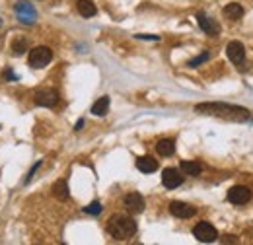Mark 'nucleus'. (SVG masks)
Returning <instances> with one entry per match:
<instances>
[{"instance_id": "obj_15", "label": "nucleus", "mask_w": 253, "mask_h": 245, "mask_svg": "<svg viewBox=\"0 0 253 245\" xmlns=\"http://www.w3.org/2000/svg\"><path fill=\"white\" fill-rule=\"evenodd\" d=\"M222 12H224V16L230 18V20H240V18L244 16V8H242V4H238V2L226 4Z\"/></svg>"}, {"instance_id": "obj_12", "label": "nucleus", "mask_w": 253, "mask_h": 245, "mask_svg": "<svg viewBox=\"0 0 253 245\" xmlns=\"http://www.w3.org/2000/svg\"><path fill=\"white\" fill-rule=\"evenodd\" d=\"M169 212L173 216H177V218H193L195 216V206H191L187 203H179V201H175V203H171L169 204Z\"/></svg>"}, {"instance_id": "obj_24", "label": "nucleus", "mask_w": 253, "mask_h": 245, "mask_svg": "<svg viewBox=\"0 0 253 245\" xmlns=\"http://www.w3.org/2000/svg\"><path fill=\"white\" fill-rule=\"evenodd\" d=\"M138 37H140V39H154V41H158L160 39L158 35H138Z\"/></svg>"}, {"instance_id": "obj_17", "label": "nucleus", "mask_w": 253, "mask_h": 245, "mask_svg": "<svg viewBox=\"0 0 253 245\" xmlns=\"http://www.w3.org/2000/svg\"><path fill=\"white\" fill-rule=\"evenodd\" d=\"M78 12H80V16H84V18H92L95 16V4L92 0H78Z\"/></svg>"}, {"instance_id": "obj_6", "label": "nucleus", "mask_w": 253, "mask_h": 245, "mask_svg": "<svg viewBox=\"0 0 253 245\" xmlns=\"http://www.w3.org/2000/svg\"><path fill=\"white\" fill-rule=\"evenodd\" d=\"M16 16H18V20L22 24H28L30 26V24L35 22V8H33L28 0H20L16 4Z\"/></svg>"}, {"instance_id": "obj_16", "label": "nucleus", "mask_w": 253, "mask_h": 245, "mask_svg": "<svg viewBox=\"0 0 253 245\" xmlns=\"http://www.w3.org/2000/svg\"><path fill=\"white\" fill-rule=\"evenodd\" d=\"M109 103H111V99H109L107 95L99 97L94 105H92V113H94V115H97V117H103V115L107 113V109H109Z\"/></svg>"}, {"instance_id": "obj_26", "label": "nucleus", "mask_w": 253, "mask_h": 245, "mask_svg": "<svg viewBox=\"0 0 253 245\" xmlns=\"http://www.w3.org/2000/svg\"><path fill=\"white\" fill-rule=\"evenodd\" d=\"M0 24H2V22H0Z\"/></svg>"}, {"instance_id": "obj_10", "label": "nucleus", "mask_w": 253, "mask_h": 245, "mask_svg": "<svg viewBox=\"0 0 253 245\" xmlns=\"http://www.w3.org/2000/svg\"><path fill=\"white\" fill-rule=\"evenodd\" d=\"M59 101V93L55 90H39L35 93V103L41 107H55Z\"/></svg>"}, {"instance_id": "obj_5", "label": "nucleus", "mask_w": 253, "mask_h": 245, "mask_svg": "<svg viewBox=\"0 0 253 245\" xmlns=\"http://www.w3.org/2000/svg\"><path fill=\"white\" fill-rule=\"evenodd\" d=\"M250 199H252V189H248L244 185H236V187H232L228 191V201L232 204H238L240 206V204L250 203Z\"/></svg>"}, {"instance_id": "obj_9", "label": "nucleus", "mask_w": 253, "mask_h": 245, "mask_svg": "<svg viewBox=\"0 0 253 245\" xmlns=\"http://www.w3.org/2000/svg\"><path fill=\"white\" fill-rule=\"evenodd\" d=\"M125 206L128 212H132V214H140V212L144 210L146 203H144L142 195H138V193H128V195L125 197Z\"/></svg>"}, {"instance_id": "obj_8", "label": "nucleus", "mask_w": 253, "mask_h": 245, "mask_svg": "<svg viewBox=\"0 0 253 245\" xmlns=\"http://www.w3.org/2000/svg\"><path fill=\"white\" fill-rule=\"evenodd\" d=\"M226 55H228V59L234 62V64H242L244 59H246V47L240 41H232L226 47Z\"/></svg>"}, {"instance_id": "obj_3", "label": "nucleus", "mask_w": 253, "mask_h": 245, "mask_svg": "<svg viewBox=\"0 0 253 245\" xmlns=\"http://www.w3.org/2000/svg\"><path fill=\"white\" fill-rule=\"evenodd\" d=\"M51 61H53V51L45 45L30 51V66L32 68H45Z\"/></svg>"}, {"instance_id": "obj_25", "label": "nucleus", "mask_w": 253, "mask_h": 245, "mask_svg": "<svg viewBox=\"0 0 253 245\" xmlns=\"http://www.w3.org/2000/svg\"><path fill=\"white\" fill-rule=\"evenodd\" d=\"M82 126H84V119H80V121L76 122V130H80Z\"/></svg>"}, {"instance_id": "obj_21", "label": "nucleus", "mask_w": 253, "mask_h": 245, "mask_svg": "<svg viewBox=\"0 0 253 245\" xmlns=\"http://www.w3.org/2000/svg\"><path fill=\"white\" fill-rule=\"evenodd\" d=\"M101 210H103V206H101L97 201H95V203H92V204H88V206L84 208V212H88V214H94V216L99 214Z\"/></svg>"}, {"instance_id": "obj_11", "label": "nucleus", "mask_w": 253, "mask_h": 245, "mask_svg": "<svg viewBox=\"0 0 253 245\" xmlns=\"http://www.w3.org/2000/svg\"><path fill=\"white\" fill-rule=\"evenodd\" d=\"M197 22H199V26H201V30L205 31L207 35H218L220 33V26L216 24V20H212V18H209V16H205V14H199L197 16Z\"/></svg>"}, {"instance_id": "obj_19", "label": "nucleus", "mask_w": 253, "mask_h": 245, "mask_svg": "<svg viewBox=\"0 0 253 245\" xmlns=\"http://www.w3.org/2000/svg\"><path fill=\"white\" fill-rule=\"evenodd\" d=\"M53 197L59 199V201H66L68 199V185H66L64 179H61V181H57V183L53 185Z\"/></svg>"}, {"instance_id": "obj_14", "label": "nucleus", "mask_w": 253, "mask_h": 245, "mask_svg": "<svg viewBox=\"0 0 253 245\" xmlns=\"http://www.w3.org/2000/svg\"><path fill=\"white\" fill-rule=\"evenodd\" d=\"M179 167H181V171H183L185 175H193V177L201 175V171H203V165H201L199 162H189V160H183V162L179 163Z\"/></svg>"}, {"instance_id": "obj_23", "label": "nucleus", "mask_w": 253, "mask_h": 245, "mask_svg": "<svg viewBox=\"0 0 253 245\" xmlns=\"http://www.w3.org/2000/svg\"><path fill=\"white\" fill-rule=\"evenodd\" d=\"M222 242H224V244H236V242H238V240H236V238H234V236H226V238H224V240H222Z\"/></svg>"}, {"instance_id": "obj_22", "label": "nucleus", "mask_w": 253, "mask_h": 245, "mask_svg": "<svg viewBox=\"0 0 253 245\" xmlns=\"http://www.w3.org/2000/svg\"><path fill=\"white\" fill-rule=\"evenodd\" d=\"M209 57H211V53L209 51H205L201 57H197V59H193V61L189 62V66L191 68H195V66H199V64H203L205 61H209Z\"/></svg>"}, {"instance_id": "obj_1", "label": "nucleus", "mask_w": 253, "mask_h": 245, "mask_svg": "<svg viewBox=\"0 0 253 245\" xmlns=\"http://www.w3.org/2000/svg\"><path fill=\"white\" fill-rule=\"evenodd\" d=\"M195 111L203 113V115H212V117L228 119V121H248L252 117V113L246 107L232 105V103H199L195 107Z\"/></svg>"}, {"instance_id": "obj_4", "label": "nucleus", "mask_w": 253, "mask_h": 245, "mask_svg": "<svg viewBox=\"0 0 253 245\" xmlns=\"http://www.w3.org/2000/svg\"><path fill=\"white\" fill-rule=\"evenodd\" d=\"M193 236H195L201 244H211V242H216L218 232H216V228H214L211 222H199V224L193 228Z\"/></svg>"}, {"instance_id": "obj_20", "label": "nucleus", "mask_w": 253, "mask_h": 245, "mask_svg": "<svg viewBox=\"0 0 253 245\" xmlns=\"http://www.w3.org/2000/svg\"><path fill=\"white\" fill-rule=\"evenodd\" d=\"M26 49H28V41H26L24 37H16V39L12 41V51H14L16 57H20Z\"/></svg>"}, {"instance_id": "obj_7", "label": "nucleus", "mask_w": 253, "mask_h": 245, "mask_svg": "<svg viewBox=\"0 0 253 245\" xmlns=\"http://www.w3.org/2000/svg\"><path fill=\"white\" fill-rule=\"evenodd\" d=\"M162 183H164V187H168V189H175V187H179V185L183 183V175L179 173V169L168 167L162 173Z\"/></svg>"}, {"instance_id": "obj_13", "label": "nucleus", "mask_w": 253, "mask_h": 245, "mask_svg": "<svg viewBox=\"0 0 253 245\" xmlns=\"http://www.w3.org/2000/svg\"><path fill=\"white\" fill-rule=\"evenodd\" d=\"M136 167L142 173H152V171L158 169V162L154 158H150V156H142V158L136 160Z\"/></svg>"}, {"instance_id": "obj_2", "label": "nucleus", "mask_w": 253, "mask_h": 245, "mask_svg": "<svg viewBox=\"0 0 253 245\" xmlns=\"http://www.w3.org/2000/svg\"><path fill=\"white\" fill-rule=\"evenodd\" d=\"M107 232L115 240H128L136 234V222L128 216L117 214L107 222Z\"/></svg>"}, {"instance_id": "obj_18", "label": "nucleus", "mask_w": 253, "mask_h": 245, "mask_svg": "<svg viewBox=\"0 0 253 245\" xmlns=\"http://www.w3.org/2000/svg\"><path fill=\"white\" fill-rule=\"evenodd\" d=\"M156 150H158L160 156H171L175 152V142L171 138H164L156 144Z\"/></svg>"}]
</instances>
